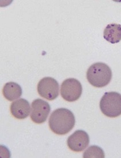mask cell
I'll list each match as a JSON object with an SVG mask.
<instances>
[{"label":"cell","mask_w":121,"mask_h":158,"mask_svg":"<svg viewBox=\"0 0 121 158\" xmlns=\"http://www.w3.org/2000/svg\"><path fill=\"white\" fill-rule=\"evenodd\" d=\"M83 87L77 79L68 78L63 82L61 86V94L63 100L74 102L79 100L82 94Z\"/></svg>","instance_id":"4"},{"label":"cell","mask_w":121,"mask_h":158,"mask_svg":"<svg viewBox=\"0 0 121 158\" xmlns=\"http://www.w3.org/2000/svg\"><path fill=\"white\" fill-rule=\"evenodd\" d=\"M75 123V117L72 112L67 109L59 108L51 114L49 125L54 133L64 135L73 128Z\"/></svg>","instance_id":"1"},{"label":"cell","mask_w":121,"mask_h":158,"mask_svg":"<svg viewBox=\"0 0 121 158\" xmlns=\"http://www.w3.org/2000/svg\"><path fill=\"white\" fill-rule=\"evenodd\" d=\"M103 37L109 43H118L121 40V25L118 24H110L105 28Z\"/></svg>","instance_id":"9"},{"label":"cell","mask_w":121,"mask_h":158,"mask_svg":"<svg viewBox=\"0 0 121 158\" xmlns=\"http://www.w3.org/2000/svg\"><path fill=\"white\" fill-rule=\"evenodd\" d=\"M105 152L100 147L96 146L89 147L83 154V157L87 158H105Z\"/></svg>","instance_id":"11"},{"label":"cell","mask_w":121,"mask_h":158,"mask_svg":"<svg viewBox=\"0 0 121 158\" xmlns=\"http://www.w3.org/2000/svg\"><path fill=\"white\" fill-rule=\"evenodd\" d=\"M87 78L89 83L94 87H105L112 79V71L106 63H96L88 69Z\"/></svg>","instance_id":"2"},{"label":"cell","mask_w":121,"mask_h":158,"mask_svg":"<svg viewBox=\"0 0 121 158\" xmlns=\"http://www.w3.org/2000/svg\"><path fill=\"white\" fill-rule=\"evenodd\" d=\"M2 93L6 100L12 101L20 98L22 95L21 86L15 82H10L6 83L2 89Z\"/></svg>","instance_id":"10"},{"label":"cell","mask_w":121,"mask_h":158,"mask_svg":"<svg viewBox=\"0 0 121 158\" xmlns=\"http://www.w3.org/2000/svg\"><path fill=\"white\" fill-rule=\"evenodd\" d=\"M100 108L106 116L115 118L121 115V94L117 92L105 93L100 101Z\"/></svg>","instance_id":"3"},{"label":"cell","mask_w":121,"mask_h":158,"mask_svg":"<svg viewBox=\"0 0 121 158\" xmlns=\"http://www.w3.org/2000/svg\"><path fill=\"white\" fill-rule=\"evenodd\" d=\"M49 104L45 100L36 99L31 104V118L37 124H42L46 121L50 112Z\"/></svg>","instance_id":"6"},{"label":"cell","mask_w":121,"mask_h":158,"mask_svg":"<svg viewBox=\"0 0 121 158\" xmlns=\"http://www.w3.org/2000/svg\"><path fill=\"white\" fill-rule=\"evenodd\" d=\"M13 116L17 119H24L29 115L31 107L28 101L20 98L13 102L10 107Z\"/></svg>","instance_id":"8"},{"label":"cell","mask_w":121,"mask_h":158,"mask_svg":"<svg viewBox=\"0 0 121 158\" xmlns=\"http://www.w3.org/2000/svg\"><path fill=\"white\" fill-rule=\"evenodd\" d=\"M37 90L42 97L52 101L58 97L59 84L53 78L45 77L39 82Z\"/></svg>","instance_id":"5"},{"label":"cell","mask_w":121,"mask_h":158,"mask_svg":"<svg viewBox=\"0 0 121 158\" xmlns=\"http://www.w3.org/2000/svg\"><path fill=\"white\" fill-rule=\"evenodd\" d=\"M89 143L88 133L83 130H77L68 137L67 144L70 150L74 152H81Z\"/></svg>","instance_id":"7"}]
</instances>
